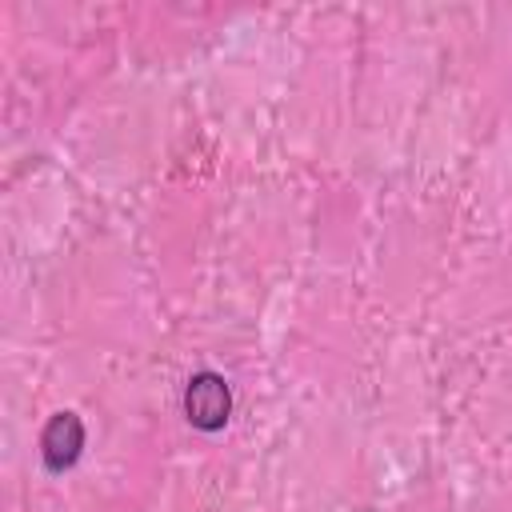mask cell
<instances>
[{
	"instance_id": "1",
	"label": "cell",
	"mask_w": 512,
	"mask_h": 512,
	"mask_svg": "<svg viewBox=\"0 0 512 512\" xmlns=\"http://www.w3.org/2000/svg\"><path fill=\"white\" fill-rule=\"evenodd\" d=\"M184 416L200 432H220L228 424V416H232V388H228V380L220 372H212V368L192 372L188 384H184Z\"/></svg>"
},
{
	"instance_id": "2",
	"label": "cell",
	"mask_w": 512,
	"mask_h": 512,
	"mask_svg": "<svg viewBox=\"0 0 512 512\" xmlns=\"http://www.w3.org/2000/svg\"><path fill=\"white\" fill-rule=\"evenodd\" d=\"M84 452V420L76 412H56L40 432V460L48 472H68Z\"/></svg>"
}]
</instances>
